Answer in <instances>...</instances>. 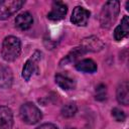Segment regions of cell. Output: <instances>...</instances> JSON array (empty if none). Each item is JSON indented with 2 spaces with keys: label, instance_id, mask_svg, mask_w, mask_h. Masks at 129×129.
Here are the masks:
<instances>
[{
  "label": "cell",
  "instance_id": "20",
  "mask_svg": "<svg viewBox=\"0 0 129 129\" xmlns=\"http://www.w3.org/2000/svg\"><path fill=\"white\" fill-rule=\"evenodd\" d=\"M36 129H57V127L51 123H44V124L40 125L39 127H37Z\"/></svg>",
  "mask_w": 129,
  "mask_h": 129
},
{
  "label": "cell",
  "instance_id": "12",
  "mask_svg": "<svg viewBox=\"0 0 129 129\" xmlns=\"http://www.w3.org/2000/svg\"><path fill=\"white\" fill-rule=\"evenodd\" d=\"M116 96H117V100L120 104L127 106L129 104V85L128 82H122L118 88H117V92H116Z\"/></svg>",
  "mask_w": 129,
  "mask_h": 129
},
{
  "label": "cell",
  "instance_id": "14",
  "mask_svg": "<svg viewBox=\"0 0 129 129\" xmlns=\"http://www.w3.org/2000/svg\"><path fill=\"white\" fill-rule=\"evenodd\" d=\"M76 69L83 73H95L97 71V63L91 59V58H85L82 60H79L75 64Z\"/></svg>",
  "mask_w": 129,
  "mask_h": 129
},
{
  "label": "cell",
  "instance_id": "1",
  "mask_svg": "<svg viewBox=\"0 0 129 129\" xmlns=\"http://www.w3.org/2000/svg\"><path fill=\"white\" fill-rule=\"evenodd\" d=\"M20 51L21 42L18 37L10 35L4 38L1 47V55L3 59L6 61H13L19 56Z\"/></svg>",
  "mask_w": 129,
  "mask_h": 129
},
{
  "label": "cell",
  "instance_id": "18",
  "mask_svg": "<svg viewBox=\"0 0 129 129\" xmlns=\"http://www.w3.org/2000/svg\"><path fill=\"white\" fill-rule=\"evenodd\" d=\"M106 95H107V90H106V86L104 85H99L96 88V99L99 101H103L106 99Z\"/></svg>",
  "mask_w": 129,
  "mask_h": 129
},
{
  "label": "cell",
  "instance_id": "3",
  "mask_svg": "<svg viewBox=\"0 0 129 129\" xmlns=\"http://www.w3.org/2000/svg\"><path fill=\"white\" fill-rule=\"evenodd\" d=\"M20 117L24 123L29 124V125H33V124H36L37 122L40 121V119L42 118V113L37 108L36 105L28 102V103H25L21 106Z\"/></svg>",
  "mask_w": 129,
  "mask_h": 129
},
{
  "label": "cell",
  "instance_id": "17",
  "mask_svg": "<svg viewBox=\"0 0 129 129\" xmlns=\"http://www.w3.org/2000/svg\"><path fill=\"white\" fill-rule=\"evenodd\" d=\"M87 51L82 47V46H79V47H75L64 58H63V61L64 62H71V61H74V60H76L79 56H81V55H83L84 53H86Z\"/></svg>",
  "mask_w": 129,
  "mask_h": 129
},
{
  "label": "cell",
  "instance_id": "9",
  "mask_svg": "<svg viewBox=\"0 0 129 129\" xmlns=\"http://www.w3.org/2000/svg\"><path fill=\"white\" fill-rule=\"evenodd\" d=\"M103 45L104 44L100 38L96 36H90V37H86L83 39L81 46L86 51H99L102 49Z\"/></svg>",
  "mask_w": 129,
  "mask_h": 129
},
{
  "label": "cell",
  "instance_id": "10",
  "mask_svg": "<svg viewBox=\"0 0 129 129\" xmlns=\"http://www.w3.org/2000/svg\"><path fill=\"white\" fill-rule=\"evenodd\" d=\"M128 33H129V18L127 15H125L122 18L121 23L114 30V38L115 40L120 41L124 37H126Z\"/></svg>",
  "mask_w": 129,
  "mask_h": 129
},
{
  "label": "cell",
  "instance_id": "15",
  "mask_svg": "<svg viewBox=\"0 0 129 129\" xmlns=\"http://www.w3.org/2000/svg\"><path fill=\"white\" fill-rule=\"evenodd\" d=\"M55 83L62 89V90H66V91H69V90H73L76 86L75 84V81L67 76H63V75H60V74H57L55 76Z\"/></svg>",
  "mask_w": 129,
  "mask_h": 129
},
{
  "label": "cell",
  "instance_id": "5",
  "mask_svg": "<svg viewBox=\"0 0 129 129\" xmlns=\"http://www.w3.org/2000/svg\"><path fill=\"white\" fill-rule=\"evenodd\" d=\"M41 53L39 51H35L31 57L29 59H27V61L24 63L23 70H22V77L25 81H29L31 76L33 75V73L37 70V62L40 60L41 58Z\"/></svg>",
  "mask_w": 129,
  "mask_h": 129
},
{
  "label": "cell",
  "instance_id": "7",
  "mask_svg": "<svg viewBox=\"0 0 129 129\" xmlns=\"http://www.w3.org/2000/svg\"><path fill=\"white\" fill-rule=\"evenodd\" d=\"M68 12V6L60 1L53 2L51 6V10L47 14V18L52 21H58L64 18L66 14Z\"/></svg>",
  "mask_w": 129,
  "mask_h": 129
},
{
  "label": "cell",
  "instance_id": "13",
  "mask_svg": "<svg viewBox=\"0 0 129 129\" xmlns=\"http://www.w3.org/2000/svg\"><path fill=\"white\" fill-rule=\"evenodd\" d=\"M12 81H13L12 71L8 67L0 64V87L7 89L12 85Z\"/></svg>",
  "mask_w": 129,
  "mask_h": 129
},
{
  "label": "cell",
  "instance_id": "8",
  "mask_svg": "<svg viewBox=\"0 0 129 129\" xmlns=\"http://www.w3.org/2000/svg\"><path fill=\"white\" fill-rule=\"evenodd\" d=\"M13 114L10 108L0 106V129H12Z\"/></svg>",
  "mask_w": 129,
  "mask_h": 129
},
{
  "label": "cell",
  "instance_id": "11",
  "mask_svg": "<svg viewBox=\"0 0 129 129\" xmlns=\"http://www.w3.org/2000/svg\"><path fill=\"white\" fill-rule=\"evenodd\" d=\"M32 23H33V17L29 12H22L18 14L15 18V24L21 30H26L30 28Z\"/></svg>",
  "mask_w": 129,
  "mask_h": 129
},
{
  "label": "cell",
  "instance_id": "2",
  "mask_svg": "<svg viewBox=\"0 0 129 129\" xmlns=\"http://www.w3.org/2000/svg\"><path fill=\"white\" fill-rule=\"evenodd\" d=\"M120 4L116 0L108 1L104 4L100 13V24L103 28H110L116 21L119 14Z\"/></svg>",
  "mask_w": 129,
  "mask_h": 129
},
{
  "label": "cell",
  "instance_id": "19",
  "mask_svg": "<svg viewBox=\"0 0 129 129\" xmlns=\"http://www.w3.org/2000/svg\"><path fill=\"white\" fill-rule=\"evenodd\" d=\"M112 116L117 122H123L125 120V113L119 108L112 109Z\"/></svg>",
  "mask_w": 129,
  "mask_h": 129
},
{
  "label": "cell",
  "instance_id": "6",
  "mask_svg": "<svg viewBox=\"0 0 129 129\" xmlns=\"http://www.w3.org/2000/svg\"><path fill=\"white\" fill-rule=\"evenodd\" d=\"M90 18V11L82 6H77L74 8L71 21L77 26H86Z\"/></svg>",
  "mask_w": 129,
  "mask_h": 129
},
{
  "label": "cell",
  "instance_id": "4",
  "mask_svg": "<svg viewBox=\"0 0 129 129\" xmlns=\"http://www.w3.org/2000/svg\"><path fill=\"white\" fill-rule=\"evenodd\" d=\"M24 4L22 0H5L0 1V19L5 20L16 13Z\"/></svg>",
  "mask_w": 129,
  "mask_h": 129
},
{
  "label": "cell",
  "instance_id": "16",
  "mask_svg": "<svg viewBox=\"0 0 129 129\" xmlns=\"http://www.w3.org/2000/svg\"><path fill=\"white\" fill-rule=\"evenodd\" d=\"M77 111H78V108H77L76 103L70 102V103H67L62 106L60 113L64 118H71V117L76 115Z\"/></svg>",
  "mask_w": 129,
  "mask_h": 129
}]
</instances>
